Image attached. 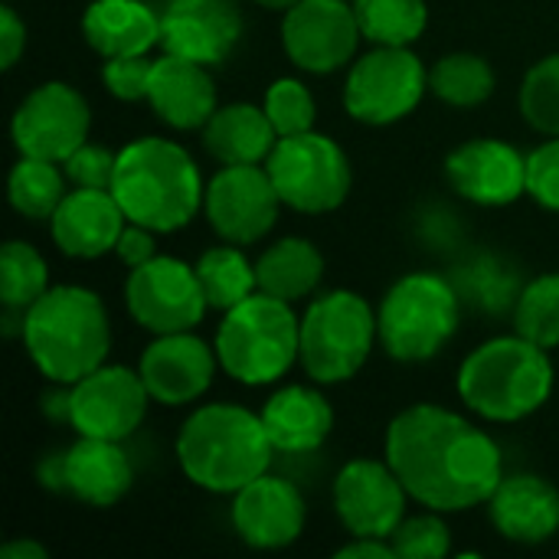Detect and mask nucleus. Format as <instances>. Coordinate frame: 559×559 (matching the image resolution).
<instances>
[{
  "mask_svg": "<svg viewBox=\"0 0 559 559\" xmlns=\"http://www.w3.org/2000/svg\"><path fill=\"white\" fill-rule=\"evenodd\" d=\"M115 200L124 216L154 233L183 229L203 210V180L193 157L164 138H138L118 151Z\"/></svg>",
  "mask_w": 559,
  "mask_h": 559,
  "instance_id": "obj_4",
  "label": "nucleus"
},
{
  "mask_svg": "<svg viewBox=\"0 0 559 559\" xmlns=\"http://www.w3.org/2000/svg\"><path fill=\"white\" fill-rule=\"evenodd\" d=\"M514 331L537 347H559V272L534 278L514 305Z\"/></svg>",
  "mask_w": 559,
  "mask_h": 559,
  "instance_id": "obj_34",
  "label": "nucleus"
},
{
  "mask_svg": "<svg viewBox=\"0 0 559 559\" xmlns=\"http://www.w3.org/2000/svg\"><path fill=\"white\" fill-rule=\"evenodd\" d=\"M131 481L134 468L121 442L82 436L72 449L62 452V491L92 508L118 504L131 491Z\"/></svg>",
  "mask_w": 559,
  "mask_h": 559,
  "instance_id": "obj_24",
  "label": "nucleus"
},
{
  "mask_svg": "<svg viewBox=\"0 0 559 559\" xmlns=\"http://www.w3.org/2000/svg\"><path fill=\"white\" fill-rule=\"evenodd\" d=\"M377 314L357 292H328L301 318V367L314 383H344L360 373L373 341Z\"/></svg>",
  "mask_w": 559,
  "mask_h": 559,
  "instance_id": "obj_8",
  "label": "nucleus"
},
{
  "mask_svg": "<svg viewBox=\"0 0 559 559\" xmlns=\"http://www.w3.org/2000/svg\"><path fill=\"white\" fill-rule=\"evenodd\" d=\"M255 3H262V7H269V10H288V7L298 3V0H255Z\"/></svg>",
  "mask_w": 559,
  "mask_h": 559,
  "instance_id": "obj_46",
  "label": "nucleus"
},
{
  "mask_svg": "<svg viewBox=\"0 0 559 559\" xmlns=\"http://www.w3.org/2000/svg\"><path fill=\"white\" fill-rule=\"evenodd\" d=\"M242 36L236 0H170L160 13V46L203 66L223 62Z\"/></svg>",
  "mask_w": 559,
  "mask_h": 559,
  "instance_id": "obj_18",
  "label": "nucleus"
},
{
  "mask_svg": "<svg viewBox=\"0 0 559 559\" xmlns=\"http://www.w3.org/2000/svg\"><path fill=\"white\" fill-rule=\"evenodd\" d=\"M82 33L102 59L144 56L160 43V16L144 0H92Z\"/></svg>",
  "mask_w": 559,
  "mask_h": 559,
  "instance_id": "obj_25",
  "label": "nucleus"
},
{
  "mask_svg": "<svg viewBox=\"0 0 559 559\" xmlns=\"http://www.w3.org/2000/svg\"><path fill=\"white\" fill-rule=\"evenodd\" d=\"M262 423L275 452L301 455L324 445L334 429V409L311 386H285L265 403Z\"/></svg>",
  "mask_w": 559,
  "mask_h": 559,
  "instance_id": "obj_26",
  "label": "nucleus"
},
{
  "mask_svg": "<svg viewBox=\"0 0 559 559\" xmlns=\"http://www.w3.org/2000/svg\"><path fill=\"white\" fill-rule=\"evenodd\" d=\"M429 72L409 46H377L360 56L344 82V108L364 124H393L426 95Z\"/></svg>",
  "mask_w": 559,
  "mask_h": 559,
  "instance_id": "obj_10",
  "label": "nucleus"
},
{
  "mask_svg": "<svg viewBox=\"0 0 559 559\" xmlns=\"http://www.w3.org/2000/svg\"><path fill=\"white\" fill-rule=\"evenodd\" d=\"M147 102L170 128L193 131L213 118L216 85L203 62L164 52L160 59H154Z\"/></svg>",
  "mask_w": 559,
  "mask_h": 559,
  "instance_id": "obj_23",
  "label": "nucleus"
},
{
  "mask_svg": "<svg viewBox=\"0 0 559 559\" xmlns=\"http://www.w3.org/2000/svg\"><path fill=\"white\" fill-rule=\"evenodd\" d=\"M216 347L210 350L206 341H200L190 331L177 334H157V341L141 357V380L160 406H183L200 400L213 377H216Z\"/></svg>",
  "mask_w": 559,
  "mask_h": 559,
  "instance_id": "obj_19",
  "label": "nucleus"
},
{
  "mask_svg": "<svg viewBox=\"0 0 559 559\" xmlns=\"http://www.w3.org/2000/svg\"><path fill=\"white\" fill-rule=\"evenodd\" d=\"M429 88L439 102L455 108H475L495 92V69L485 56L452 52L442 56L429 72Z\"/></svg>",
  "mask_w": 559,
  "mask_h": 559,
  "instance_id": "obj_31",
  "label": "nucleus"
},
{
  "mask_svg": "<svg viewBox=\"0 0 559 559\" xmlns=\"http://www.w3.org/2000/svg\"><path fill=\"white\" fill-rule=\"evenodd\" d=\"M521 115L524 121L547 134L557 138L559 134V52L544 56L540 62L531 66V72L521 82V95H518Z\"/></svg>",
  "mask_w": 559,
  "mask_h": 559,
  "instance_id": "obj_35",
  "label": "nucleus"
},
{
  "mask_svg": "<svg viewBox=\"0 0 559 559\" xmlns=\"http://www.w3.org/2000/svg\"><path fill=\"white\" fill-rule=\"evenodd\" d=\"M445 177L478 206H508L527 193V157L508 141L478 138L449 154Z\"/></svg>",
  "mask_w": 559,
  "mask_h": 559,
  "instance_id": "obj_17",
  "label": "nucleus"
},
{
  "mask_svg": "<svg viewBox=\"0 0 559 559\" xmlns=\"http://www.w3.org/2000/svg\"><path fill=\"white\" fill-rule=\"evenodd\" d=\"M197 278H200V288L206 295V305L216 311H229L259 292L255 265L233 242L203 252L197 262Z\"/></svg>",
  "mask_w": 559,
  "mask_h": 559,
  "instance_id": "obj_29",
  "label": "nucleus"
},
{
  "mask_svg": "<svg viewBox=\"0 0 559 559\" xmlns=\"http://www.w3.org/2000/svg\"><path fill=\"white\" fill-rule=\"evenodd\" d=\"M92 128L88 102L66 82H46L33 88L13 115V144L20 157H39L62 164L85 144Z\"/></svg>",
  "mask_w": 559,
  "mask_h": 559,
  "instance_id": "obj_13",
  "label": "nucleus"
},
{
  "mask_svg": "<svg viewBox=\"0 0 559 559\" xmlns=\"http://www.w3.org/2000/svg\"><path fill=\"white\" fill-rule=\"evenodd\" d=\"M554 393V364L544 347L511 334L472 350L459 370L462 403L488 423H521Z\"/></svg>",
  "mask_w": 559,
  "mask_h": 559,
  "instance_id": "obj_5",
  "label": "nucleus"
},
{
  "mask_svg": "<svg viewBox=\"0 0 559 559\" xmlns=\"http://www.w3.org/2000/svg\"><path fill=\"white\" fill-rule=\"evenodd\" d=\"M151 72H154V59H147V52L144 56H115V59H105L102 82L115 98L141 102V98H147Z\"/></svg>",
  "mask_w": 559,
  "mask_h": 559,
  "instance_id": "obj_39",
  "label": "nucleus"
},
{
  "mask_svg": "<svg viewBox=\"0 0 559 559\" xmlns=\"http://www.w3.org/2000/svg\"><path fill=\"white\" fill-rule=\"evenodd\" d=\"M262 108H265L269 121L275 124L278 138L305 134V131L314 128V118H318L314 95L298 79H275L269 85V92H265V105Z\"/></svg>",
  "mask_w": 559,
  "mask_h": 559,
  "instance_id": "obj_36",
  "label": "nucleus"
},
{
  "mask_svg": "<svg viewBox=\"0 0 559 559\" xmlns=\"http://www.w3.org/2000/svg\"><path fill=\"white\" fill-rule=\"evenodd\" d=\"M272 452L275 445L262 416L233 403L200 406L177 436V462L183 475L213 495H236L265 475Z\"/></svg>",
  "mask_w": 559,
  "mask_h": 559,
  "instance_id": "obj_3",
  "label": "nucleus"
},
{
  "mask_svg": "<svg viewBox=\"0 0 559 559\" xmlns=\"http://www.w3.org/2000/svg\"><path fill=\"white\" fill-rule=\"evenodd\" d=\"M115 252H118V259H121L128 269H138V265L151 262V259H154V229L138 226V223L128 219V226H124L121 236H118Z\"/></svg>",
  "mask_w": 559,
  "mask_h": 559,
  "instance_id": "obj_41",
  "label": "nucleus"
},
{
  "mask_svg": "<svg viewBox=\"0 0 559 559\" xmlns=\"http://www.w3.org/2000/svg\"><path fill=\"white\" fill-rule=\"evenodd\" d=\"M26 49V23L16 16V10L10 7V0L0 7V66L13 69L16 59Z\"/></svg>",
  "mask_w": 559,
  "mask_h": 559,
  "instance_id": "obj_42",
  "label": "nucleus"
},
{
  "mask_svg": "<svg viewBox=\"0 0 559 559\" xmlns=\"http://www.w3.org/2000/svg\"><path fill=\"white\" fill-rule=\"evenodd\" d=\"M337 559H396V554L383 537H354V544L337 550Z\"/></svg>",
  "mask_w": 559,
  "mask_h": 559,
  "instance_id": "obj_43",
  "label": "nucleus"
},
{
  "mask_svg": "<svg viewBox=\"0 0 559 559\" xmlns=\"http://www.w3.org/2000/svg\"><path fill=\"white\" fill-rule=\"evenodd\" d=\"M527 193L544 210L559 213V134L527 154Z\"/></svg>",
  "mask_w": 559,
  "mask_h": 559,
  "instance_id": "obj_40",
  "label": "nucleus"
},
{
  "mask_svg": "<svg viewBox=\"0 0 559 559\" xmlns=\"http://www.w3.org/2000/svg\"><path fill=\"white\" fill-rule=\"evenodd\" d=\"M49 292V269L43 255L20 242L10 239L0 252V301L7 314H26L29 305H36Z\"/></svg>",
  "mask_w": 559,
  "mask_h": 559,
  "instance_id": "obj_33",
  "label": "nucleus"
},
{
  "mask_svg": "<svg viewBox=\"0 0 559 559\" xmlns=\"http://www.w3.org/2000/svg\"><path fill=\"white\" fill-rule=\"evenodd\" d=\"M128 216L111 190L75 187L52 213V239L72 259H98L118 246Z\"/></svg>",
  "mask_w": 559,
  "mask_h": 559,
  "instance_id": "obj_21",
  "label": "nucleus"
},
{
  "mask_svg": "<svg viewBox=\"0 0 559 559\" xmlns=\"http://www.w3.org/2000/svg\"><path fill=\"white\" fill-rule=\"evenodd\" d=\"M278 144V131L269 121L265 108L249 102L216 108L203 124V147L223 167L229 164H265L272 147Z\"/></svg>",
  "mask_w": 559,
  "mask_h": 559,
  "instance_id": "obj_27",
  "label": "nucleus"
},
{
  "mask_svg": "<svg viewBox=\"0 0 559 559\" xmlns=\"http://www.w3.org/2000/svg\"><path fill=\"white\" fill-rule=\"evenodd\" d=\"M354 13L373 46H409L429 23L426 0H354Z\"/></svg>",
  "mask_w": 559,
  "mask_h": 559,
  "instance_id": "obj_32",
  "label": "nucleus"
},
{
  "mask_svg": "<svg viewBox=\"0 0 559 559\" xmlns=\"http://www.w3.org/2000/svg\"><path fill=\"white\" fill-rule=\"evenodd\" d=\"M488 514L501 537L534 547L559 531V491L537 475H511L488 498Z\"/></svg>",
  "mask_w": 559,
  "mask_h": 559,
  "instance_id": "obj_22",
  "label": "nucleus"
},
{
  "mask_svg": "<svg viewBox=\"0 0 559 559\" xmlns=\"http://www.w3.org/2000/svg\"><path fill=\"white\" fill-rule=\"evenodd\" d=\"M115 167H118V154L108 151V147H102V144H88V141L82 147H75L62 160V170H66L69 183L92 187V190H111Z\"/></svg>",
  "mask_w": 559,
  "mask_h": 559,
  "instance_id": "obj_38",
  "label": "nucleus"
},
{
  "mask_svg": "<svg viewBox=\"0 0 559 559\" xmlns=\"http://www.w3.org/2000/svg\"><path fill=\"white\" fill-rule=\"evenodd\" d=\"M46 413H49L52 419L69 423V393H49V396H46Z\"/></svg>",
  "mask_w": 559,
  "mask_h": 559,
  "instance_id": "obj_45",
  "label": "nucleus"
},
{
  "mask_svg": "<svg viewBox=\"0 0 559 559\" xmlns=\"http://www.w3.org/2000/svg\"><path fill=\"white\" fill-rule=\"evenodd\" d=\"M386 462L409 498L439 514L488 504L504 478L498 442L465 416L419 403L386 429Z\"/></svg>",
  "mask_w": 559,
  "mask_h": 559,
  "instance_id": "obj_1",
  "label": "nucleus"
},
{
  "mask_svg": "<svg viewBox=\"0 0 559 559\" xmlns=\"http://www.w3.org/2000/svg\"><path fill=\"white\" fill-rule=\"evenodd\" d=\"M0 559H46V547H39L36 540H10Z\"/></svg>",
  "mask_w": 559,
  "mask_h": 559,
  "instance_id": "obj_44",
  "label": "nucleus"
},
{
  "mask_svg": "<svg viewBox=\"0 0 559 559\" xmlns=\"http://www.w3.org/2000/svg\"><path fill=\"white\" fill-rule=\"evenodd\" d=\"M436 514L403 518V524L390 534L396 559H439L452 554V531Z\"/></svg>",
  "mask_w": 559,
  "mask_h": 559,
  "instance_id": "obj_37",
  "label": "nucleus"
},
{
  "mask_svg": "<svg viewBox=\"0 0 559 559\" xmlns=\"http://www.w3.org/2000/svg\"><path fill=\"white\" fill-rule=\"evenodd\" d=\"M360 23L347 0H298L285 10L282 46L288 59L314 75L347 66L360 43Z\"/></svg>",
  "mask_w": 559,
  "mask_h": 559,
  "instance_id": "obj_14",
  "label": "nucleus"
},
{
  "mask_svg": "<svg viewBox=\"0 0 559 559\" xmlns=\"http://www.w3.org/2000/svg\"><path fill=\"white\" fill-rule=\"evenodd\" d=\"M409 491L390 462L354 459L334 481V511L350 537H383L403 524Z\"/></svg>",
  "mask_w": 559,
  "mask_h": 559,
  "instance_id": "obj_16",
  "label": "nucleus"
},
{
  "mask_svg": "<svg viewBox=\"0 0 559 559\" xmlns=\"http://www.w3.org/2000/svg\"><path fill=\"white\" fill-rule=\"evenodd\" d=\"M255 278H259V292L292 305V301L311 295L321 285L324 255L318 252L314 242H308L301 236H288V239H278L275 246H269L259 255Z\"/></svg>",
  "mask_w": 559,
  "mask_h": 559,
  "instance_id": "obj_28",
  "label": "nucleus"
},
{
  "mask_svg": "<svg viewBox=\"0 0 559 559\" xmlns=\"http://www.w3.org/2000/svg\"><path fill=\"white\" fill-rule=\"evenodd\" d=\"M213 347L233 380L265 386L295 367L301 354V321L288 301L255 292L226 311Z\"/></svg>",
  "mask_w": 559,
  "mask_h": 559,
  "instance_id": "obj_6",
  "label": "nucleus"
},
{
  "mask_svg": "<svg viewBox=\"0 0 559 559\" xmlns=\"http://www.w3.org/2000/svg\"><path fill=\"white\" fill-rule=\"evenodd\" d=\"M282 197L259 164H229L206 183L203 213L223 242L249 246L259 242L278 219Z\"/></svg>",
  "mask_w": 559,
  "mask_h": 559,
  "instance_id": "obj_12",
  "label": "nucleus"
},
{
  "mask_svg": "<svg viewBox=\"0 0 559 559\" xmlns=\"http://www.w3.org/2000/svg\"><path fill=\"white\" fill-rule=\"evenodd\" d=\"M66 170L59 174L52 160L20 157L7 183L10 206L26 219H52V213L66 200Z\"/></svg>",
  "mask_w": 559,
  "mask_h": 559,
  "instance_id": "obj_30",
  "label": "nucleus"
},
{
  "mask_svg": "<svg viewBox=\"0 0 559 559\" xmlns=\"http://www.w3.org/2000/svg\"><path fill=\"white\" fill-rule=\"evenodd\" d=\"M459 318L455 288L442 275L413 272L403 275L380 305V344L400 364H426L455 337Z\"/></svg>",
  "mask_w": 559,
  "mask_h": 559,
  "instance_id": "obj_7",
  "label": "nucleus"
},
{
  "mask_svg": "<svg viewBox=\"0 0 559 559\" xmlns=\"http://www.w3.org/2000/svg\"><path fill=\"white\" fill-rule=\"evenodd\" d=\"M124 305L151 334L193 331L210 308L197 269L170 255H154L151 262L131 269L124 282Z\"/></svg>",
  "mask_w": 559,
  "mask_h": 559,
  "instance_id": "obj_11",
  "label": "nucleus"
},
{
  "mask_svg": "<svg viewBox=\"0 0 559 559\" xmlns=\"http://www.w3.org/2000/svg\"><path fill=\"white\" fill-rule=\"evenodd\" d=\"M233 527L252 550L292 547L305 531V498L292 481L265 472L236 491Z\"/></svg>",
  "mask_w": 559,
  "mask_h": 559,
  "instance_id": "obj_20",
  "label": "nucleus"
},
{
  "mask_svg": "<svg viewBox=\"0 0 559 559\" xmlns=\"http://www.w3.org/2000/svg\"><path fill=\"white\" fill-rule=\"evenodd\" d=\"M265 170L285 206L298 213H331L350 193V160L328 134L314 128L278 138Z\"/></svg>",
  "mask_w": 559,
  "mask_h": 559,
  "instance_id": "obj_9",
  "label": "nucleus"
},
{
  "mask_svg": "<svg viewBox=\"0 0 559 559\" xmlns=\"http://www.w3.org/2000/svg\"><path fill=\"white\" fill-rule=\"evenodd\" d=\"M20 334L39 373L59 386H72L98 370L111 347V324L102 298L79 285L49 288L23 314Z\"/></svg>",
  "mask_w": 559,
  "mask_h": 559,
  "instance_id": "obj_2",
  "label": "nucleus"
},
{
  "mask_svg": "<svg viewBox=\"0 0 559 559\" xmlns=\"http://www.w3.org/2000/svg\"><path fill=\"white\" fill-rule=\"evenodd\" d=\"M147 386L128 367L102 364L69 390V426L92 439H128L147 413Z\"/></svg>",
  "mask_w": 559,
  "mask_h": 559,
  "instance_id": "obj_15",
  "label": "nucleus"
}]
</instances>
